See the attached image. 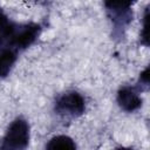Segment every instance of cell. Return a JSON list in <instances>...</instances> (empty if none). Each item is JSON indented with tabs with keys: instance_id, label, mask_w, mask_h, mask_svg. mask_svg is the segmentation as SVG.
<instances>
[{
	"instance_id": "1",
	"label": "cell",
	"mask_w": 150,
	"mask_h": 150,
	"mask_svg": "<svg viewBox=\"0 0 150 150\" xmlns=\"http://www.w3.org/2000/svg\"><path fill=\"white\" fill-rule=\"evenodd\" d=\"M29 143V125L26 120L18 117L14 120L4 138H2V149H25Z\"/></svg>"
},
{
	"instance_id": "8",
	"label": "cell",
	"mask_w": 150,
	"mask_h": 150,
	"mask_svg": "<svg viewBox=\"0 0 150 150\" xmlns=\"http://www.w3.org/2000/svg\"><path fill=\"white\" fill-rule=\"evenodd\" d=\"M46 148L53 149V150H55V149H75L76 144L70 137H68L66 135H59V136L53 137L48 142Z\"/></svg>"
},
{
	"instance_id": "9",
	"label": "cell",
	"mask_w": 150,
	"mask_h": 150,
	"mask_svg": "<svg viewBox=\"0 0 150 150\" xmlns=\"http://www.w3.org/2000/svg\"><path fill=\"white\" fill-rule=\"evenodd\" d=\"M143 29H142V33H141V38H142V41L145 46H148V8L145 9V13H144V18H143Z\"/></svg>"
},
{
	"instance_id": "3",
	"label": "cell",
	"mask_w": 150,
	"mask_h": 150,
	"mask_svg": "<svg viewBox=\"0 0 150 150\" xmlns=\"http://www.w3.org/2000/svg\"><path fill=\"white\" fill-rule=\"evenodd\" d=\"M41 28L38 23H25L16 25V28L9 40L8 47L11 46L13 49H25L29 47L40 35Z\"/></svg>"
},
{
	"instance_id": "4",
	"label": "cell",
	"mask_w": 150,
	"mask_h": 150,
	"mask_svg": "<svg viewBox=\"0 0 150 150\" xmlns=\"http://www.w3.org/2000/svg\"><path fill=\"white\" fill-rule=\"evenodd\" d=\"M117 103L123 110L128 112H132L138 108H141L142 98L132 88L123 87L117 93Z\"/></svg>"
},
{
	"instance_id": "10",
	"label": "cell",
	"mask_w": 150,
	"mask_h": 150,
	"mask_svg": "<svg viewBox=\"0 0 150 150\" xmlns=\"http://www.w3.org/2000/svg\"><path fill=\"white\" fill-rule=\"evenodd\" d=\"M149 68H145L144 69V71L141 74V76H139V80H141V82H143L144 84H148V81H149Z\"/></svg>"
},
{
	"instance_id": "2",
	"label": "cell",
	"mask_w": 150,
	"mask_h": 150,
	"mask_svg": "<svg viewBox=\"0 0 150 150\" xmlns=\"http://www.w3.org/2000/svg\"><path fill=\"white\" fill-rule=\"evenodd\" d=\"M86 101L83 96L76 91L61 95L55 102V111L61 116L76 117L84 112Z\"/></svg>"
},
{
	"instance_id": "6",
	"label": "cell",
	"mask_w": 150,
	"mask_h": 150,
	"mask_svg": "<svg viewBox=\"0 0 150 150\" xmlns=\"http://www.w3.org/2000/svg\"><path fill=\"white\" fill-rule=\"evenodd\" d=\"M108 11L112 12L116 16H127L131 6L137 0H103Z\"/></svg>"
},
{
	"instance_id": "5",
	"label": "cell",
	"mask_w": 150,
	"mask_h": 150,
	"mask_svg": "<svg viewBox=\"0 0 150 150\" xmlns=\"http://www.w3.org/2000/svg\"><path fill=\"white\" fill-rule=\"evenodd\" d=\"M16 61V50L5 47L0 50V77H5L12 70Z\"/></svg>"
},
{
	"instance_id": "7",
	"label": "cell",
	"mask_w": 150,
	"mask_h": 150,
	"mask_svg": "<svg viewBox=\"0 0 150 150\" xmlns=\"http://www.w3.org/2000/svg\"><path fill=\"white\" fill-rule=\"evenodd\" d=\"M16 28V25L13 23L7 15L0 9V46L4 43H9V40Z\"/></svg>"
}]
</instances>
